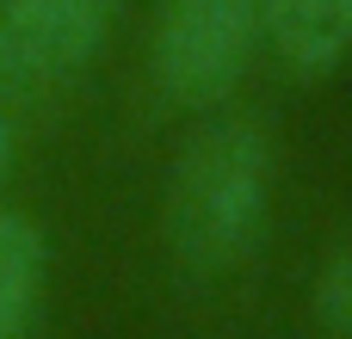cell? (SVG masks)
<instances>
[{"instance_id": "7a4b0ae2", "label": "cell", "mask_w": 352, "mask_h": 339, "mask_svg": "<svg viewBox=\"0 0 352 339\" xmlns=\"http://www.w3.org/2000/svg\"><path fill=\"white\" fill-rule=\"evenodd\" d=\"M266 56L260 0H161L148 31V80L173 111H223Z\"/></svg>"}, {"instance_id": "3957f363", "label": "cell", "mask_w": 352, "mask_h": 339, "mask_svg": "<svg viewBox=\"0 0 352 339\" xmlns=\"http://www.w3.org/2000/svg\"><path fill=\"white\" fill-rule=\"evenodd\" d=\"M111 25L118 0H0V105L87 74Z\"/></svg>"}, {"instance_id": "5b68a950", "label": "cell", "mask_w": 352, "mask_h": 339, "mask_svg": "<svg viewBox=\"0 0 352 339\" xmlns=\"http://www.w3.org/2000/svg\"><path fill=\"white\" fill-rule=\"evenodd\" d=\"M50 284V235L31 210L0 204V339H19L31 327Z\"/></svg>"}, {"instance_id": "6da1fadb", "label": "cell", "mask_w": 352, "mask_h": 339, "mask_svg": "<svg viewBox=\"0 0 352 339\" xmlns=\"http://www.w3.org/2000/svg\"><path fill=\"white\" fill-rule=\"evenodd\" d=\"M272 216V136L241 111H204L173 148L161 235L192 278H229L254 259Z\"/></svg>"}, {"instance_id": "52a82bcc", "label": "cell", "mask_w": 352, "mask_h": 339, "mask_svg": "<svg viewBox=\"0 0 352 339\" xmlns=\"http://www.w3.org/2000/svg\"><path fill=\"white\" fill-rule=\"evenodd\" d=\"M12 161H19V130H12V111L0 105V185L12 179Z\"/></svg>"}, {"instance_id": "8992f818", "label": "cell", "mask_w": 352, "mask_h": 339, "mask_svg": "<svg viewBox=\"0 0 352 339\" xmlns=\"http://www.w3.org/2000/svg\"><path fill=\"white\" fill-rule=\"evenodd\" d=\"M316 321L328 334L352 339V247H340L322 266V278H316Z\"/></svg>"}, {"instance_id": "277c9868", "label": "cell", "mask_w": 352, "mask_h": 339, "mask_svg": "<svg viewBox=\"0 0 352 339\" xmlns=\"http://www.w3.org/2000/svg\"><path fill=\"white\" fill-rule=\"evenodd\" d=\"M260 31L291 80H328L352 56V0H260Z\"/></svg>"}]
</instances>
